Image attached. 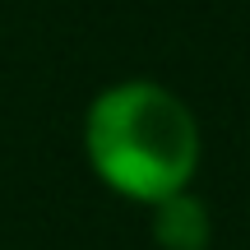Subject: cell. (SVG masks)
<instances>
[{"label":"cell","instance_id":"cell-1","mask_svg":"<svg viewBox=\"0 0 250 250\" xmlns=\"http://www.w3.org/2000/svg\"><path fill=\"white\" fill-rule=\"evenodd\" d=\"M83 148L93 171L111 190L130 199H167L195 176L199 130L176 93L130 79L93 98L83 121Z\"/></svg>","mask_w":250,"mask_h":250},{"label":"cell","instance_id":"cell-2","mask_svg":"<svg viewBox=\"0 0 250 250\" xmlns=\"http://www.w3.org/2000/svg\"><path fill=\"white\" fill-rule=\"evenodd\" d=\"M153 236L162 250H208V208L186 190L153 199Z\"/></svg>","mask_w":250,"mask_h":250}]
</instances>
